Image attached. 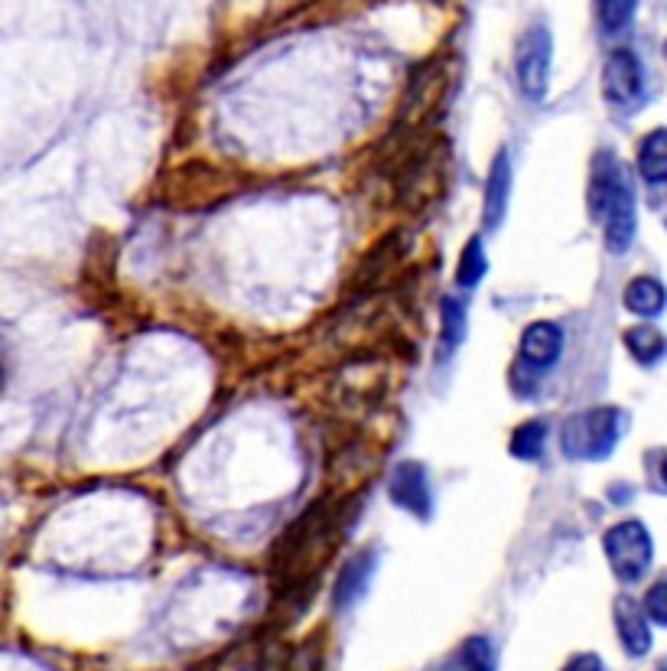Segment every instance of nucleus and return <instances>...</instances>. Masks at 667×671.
Listing matches in <instances>:
<instances>
[{
	"label": "nucleus",
	"instance_id": "obj_25",
	"mask_svg": "<svg viewBox=\"0 0 667 671\" xmlns=\"http://www.w3.org/2000/svg\"><path fill=\"white\" fill-rule=\"evenodd\" d=\"M665 225H667V219H665Z\"/></svg>",
	"mask_w": 667,
	"mask_h": 671
},
{
	"label": "nucleus",
	"instance_id": "obj_19",
	"mask_svg": "<svg viewBox=\"0 0 667 671\" xmlns=\"http://www.w3.org/2000/svg\"><path fill=\"white\" fill-rule=\"evenodd\" d=\"M635 16V0H599V23L606 33H622Z\"/></svg>",
	"mask_w": 667,
	"mask_h": 671
},
{
	"label": "nucleus",
	"instance_id": "obj_8",
	"mask_svg": "<svg viewBox=\"0 0 667 671\" xmlns=\"http://www.w3.org/2000/svg\"><path fill=\"white\" fill-rule=\"evenodd\" d=\"M602 225H606V248L615 251V255L629 251V245L635 238V195H632L629 183L615 192V199L609 202V209L602 215Z\"/></svg>",
	"mask_w": 667,
	"mask_h": 671
},
{
	"label": "nucleus",
	"instance_id": "obj_13",
	"mask_svg": "<svg viewBox=\"0 0 667 671\" xmlns=\"http://www.w3.org/2000/svg\"><path fill=\"white\" fill-rule=\"evenodd\" d=\"M667 293L665 288L655 281V278H635L629 288H625V306L635 313V316H658L665 310Z\"/></svg>",
	"mask_w": 667,
	"mask_h": 671
},
{
	"label": "nucleus",
	"instance_id": "obj_6",
	"mask_svg": "<svg viewBox=\"0 0 667 671\" xmlns=\"http://www.w3.org/2000/svg\"><path fill=\"white\" fill-rule=\"evenodd\" d=\"M564 353V329L551 320H538L521 333V366L531 372L551 369Z\"/></svg>",
	"mask_w": 667,
	"mask_h": 671
},
{
	"label": "nucleus",
	"instance_id": "obj_21",
	"mask_svg": "<svg viewBox=\"0 0 667 671\" xmlns=\"http://www.w3.org/2000/svg\"><path fill=\"white\" fill-rule=\"evenodd\" d=\"M564 671H602V662H599V656H592V652H583V656L570 659V662L564 666Z\"/></svg>",
	"mask_w": 667,
	"mask_h": 671
},
{
	"label": "nucleus",
	"instance_id": "obj_10",
	"mask_svg": "<svg viewBox=\"0 0 667 671\" xmlns=\"http://www.w3.org/2000/svg\"><path fill=\"white\" fill-rule=\"evenodd\" d=\"M615 629H619V639H622L629 656H635V659L648 656V649H652L648 616H645V610L632 596H619L615 600Z\"/></svg>",
	"mask_w": 667,
	"mask_h": 671
},
{
	"label": "nucleus",
	"instance_id": "obj_18",
	"mask_svg": "<svg viewBox=\"0 0 667 671\" xmlns=\"http://www.w3.org/2000/svg\"><path fill=\"white\" fill-rule=\"evenodd\" d=\"M453 671H495V652H491V642L482 639V636H473L463 642L456 662H453Z\"/></svg>",
	"mask_w": 667,
	"mask_h": 671
},
{
	"label": "nucleus",
	"instance_id": "obj_12",
	"mask_svg": "<svg viewBox=\"0 0 667 671\" xmlns=\"http://www.w3.org/2000/svg\"><path fill=\"white\" fill-rule=\"evenodd\" d=\"M638 174L652 187H665L667 183V127L652 131L642 141V147H638Z\"/></svg>",
	"mask_w": 667,
	"mask_h": 671
},
{
	"label": "nucleus",
	"instance_id": "obj_11",
	"mask_svg": "<svg viewBox=\"0 0 667 671\" xmlns=\"http://www.w3.org/2000/svg\"><path fill=\"white\" fill-rule=\"evenodd\" d=\"M375 568H378L375 551H362L359 558H352V561L342 568V574L336 577V586H332V603H336V610H349V606H355V603L365 596V590H369V583H372V577H375Z\"/></svg>",
	"mask_w": 667,
	"mask_h": 671
},
{
	"label": "nucleus",
	"instance_id": "obj_23",
	"mask_svg": "<svg viewBox=\"0 0 667 671\" xmlns=\"http://www.w3.org/2000/svg\"><path fill=\"white\" fill-rule=\"evenodd\" d=\"M658 671H667V662H662V666H658Z\"/></svg>",
	"mask_w": 667,
	"mask_h": 671
},
{
	"label": "nucleus",
	"instance_id": "obj_17",
	"mask_svg": "<svg viewBox=\"0 0 667 671\" xmlns=\"http://www.w3.org/2000/svg\"><path fill=\"white\" fill-rule=\"evenodd\" d=\"M440 316H443V323H440L443 326V346H446V353H453L466 336V306H463V300L443 297Z\"/></svg>",
	"mask_w": 667,
	"mask_h": 671
},
{
	"label": "nucleus",
	"instance_id": "obj_2",
	"mask_svg": "<svg viewBox=\"0 0 667 671\" xmlns=\"http://www.w3.org/2000/svg\"><path fill=\"white\" fill-rule=\"evenodd\" d=\"M551 59H554V43H551V30L544 23H534L521 33L518 46H515V79L521 96L531 101H541L547 96V82H551Z\"/></svg>",
	"mask_w": 667,
	"mask_h": 671
},
{
	"label": "nucleus",
	"instance_id": "obj_14",
	"mask_svg": "<svg viewBox=\"0 0 667 671\" xmlns=\"http://www.w3.org/2000/svg\"><path fill=\"white\" fill-rule=\"evenodd\" d=\"M625 346H629V353H632L642 366H652V362H658V359L665 356L667 343L655 326L642 323V326H632V329L625 333Z\"/></svg>",
	"mask_w": 667,
	"mask_h": 671
},
{
	"label": "nucleus",
	"instance_id": "obj_3",
	"mask_svg": "<svg viewBox=\"0 0 667 671\" xmlns=\"http://www.w3.org/2000/svg\"><path fill=\"white\" fill-rule=\"evenodd\" d=\"M606 558L612 574L622 583H635L642 580L645 571L652 568V535L642 522H622L612 525L602 538Z\"/></svg>",
	"mask_w": 667,
	"mask_h": 671
},
{
	"label": "nucleus",
	"instance_id": "obj_1",
	"mask_svg": "<svg viewBox=\"0 0 667 671\" xmlns=\"http://www.w3.org/2000/svg\"><path fill=\"white\" fill-rule=\"evenodd\" d=\"M625 414L619 407H589L573 414L561 430V447L573 460H606L622 437Z\"/></svg>",
	"mask_w": 667,
	"mask_h": 671
},
{
	"label": "nucleus",
	"instance_id": "obj_20",
	"mask_svg": "<svg viewBox=\"0 0 667 671\" xmlns=\"http://www.w3.org/2000/svg\"><path fill=\"white\" fill-rule=\"evenodd\" d=\"M645 616L658 626H667V580H658L648 593H645V603H642Z\"/></svg>",
	"mask_w": 667,
	"mask_h": 671
},
{
	"label": "nucleus",
	"instance_id": "obj_22",
	"mask_svg": "<svg viewBox=\"0 0 667 671\" xmlns=\"http://www.w3.org/2000/svg\"><path fill=\"white\" fill-rule=\"evenodd\" d=\"M662 480H665V485H667V460L662 463Z\"/></svg>",
	"mask_w": 667,
	"mask_h": 671
},
{
	"label": "nucleus",
	"instance_id": "obj_16",
	"mask_svg": "<svg viewBox=\"0 0 667 671\" xmlns=\"http://www.w3.org/2000/svg\"><path fill=\"white\" fill-rule=\"evenodd\" d=\"M488 271V258L482 248V238H470L466 248L460 251V265H456V284L463 290H473L485 278Z\"/></svg>",
	"mask_w": 667,
	"mask_h": 671
},
{
	"label": "nucleus",
	"instance_id": "obj_15",
	"mask_svg": "<svg viewBox=\"0 0 667 671\" xmlns=\"http://www.w3.org/2000/svg\"><path fill=\"white\" fill-rule=\"evenodd\" d=\"M544 444H547V424L528 421L511 434L508 447H511V457H518V460H538L544 454Z\"/></svg>",
	"mask_w": 667,
	"mask_h": 671
},
{
	"label": "nucleus",
	"instance_id": "obj_9",
	"mask_svg": "<svg viewBox=\"0 0 667 671\" xmlns=\"http://www.w3.org/2000/svg\"><path fill=\"white\" fill-rule=\"evenodd\" d=\"M629 180L619 167V160L612 154H596L592 160V174H589V215L602 222L609 202L615 199V192L622 190Z\"/></svg>",
	"mask_w": 667,
	"mask_h": 671
},
{
	"label": "nucleus",
	"instance_id": "obj_24",
	"mask_svg": "<svg viewBox=\"0 0 667 671\" xmlns=\"http://www.w3.org/2000/svg\"><path fill=\"white\" fill-rule=\"evenodd\" d=\"M665 56H667V43H665Z\"/></svg>",
	"mask_w": 667,
	"mask_h": 671
},
{
	"label": "nucleus",
	"instance_id": "obj_7",
	"mask_svg": "<svg viewBox=\"0 0 667 671\" xmlns=\"http://www.w3.org/2000/svg\"><path fill=\"white\" fill-rule=\"evenodd\" d=\"M508 202H511V160H508V150H498L485 180V202H482L485 228H498L505 222Z\"/></svg>",
	"mask_w": 667,
	"mask_h": 671
},
{
	"label": "nucleus",
	"instance_id": "obj_5",
	"mask_svg": "<svg viewBox=\"0 0 667 671\" xmlns=\"http://www.w3.org/2000/svg\"><path fill=\"white\" fill-rule=\"evenodd\" d=\"M387 492H391V502L417 518H430L433 512V492H430V480H427V470L420 463H400L391 482H387Z\"/></svg>",
	"mask_w": 667,
	"mask_h": 671
},
{
	"label": "nucleus",
	"instance_id": "obj_4",
	"mask_svg": "<svg viewBox=\"0 0 667 671\" xmlns=\"http://www.w3.org/2000/svg\"><path fill=\"white\" fill-rule=\"evenodd\" d=\"M645 89V76H642V63L632 49H615L609 53L606 59V69H602V96L609 104H635L642 98Z\"/></svg>",
	"mask_w": 667,
	"mask_h": 671
}]
</instances>
